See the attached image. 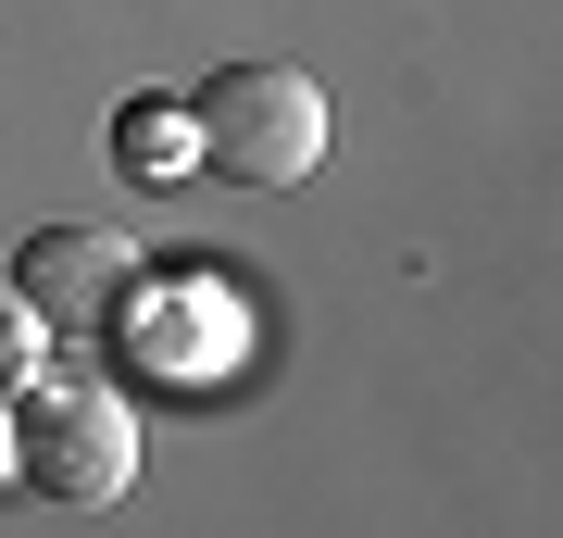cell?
Masks as SVG:
<instances>
[{
	"label": "cell",
	"instance_id": "cell-2",
	"mask_svg": "<svg viewBox=\"0 0 563 538\" xmlns=\"http://www.w3.org/2000/svg\"><path fill=\"white\" fill-rule=\"evenodd\" d=\"M13 476L38 501H76V514H101V501L139 488V414L101 388V376H25L13 400Z\"/></svg>",
	"mask_w": 563,
	"mask_h": 538
},
{
	"label": "cell",
	"instance_id": "cell-4",
	"mask_svg": "<svg viewBox=\"0 0 563 538\" xmlns=\"http://www.w3.org/2000/svg\"><path fill=\"white\" fill-rule=\"evenodd\" d=\"M113 163H125V176H151V163H188V113H125V125H113Z\"/></svg>",
	"mask_w": 563,
	"mask_h": 538
},
{
	"label": "cell",
	"instance_id": "cell-5",
	"mask_svg": "<svg viewBox=\"0 0 563 538\" xmlns=\"http://www.w3.org/2000/svg\"><path fill=\"white\" fill-rule=\"evenodd\" d=\"M25 376H38V314L0 288V388H25Z\"/></svg>",
	"mask_w": 563,
	"mask_h": 538
},
{
	"label": "cell",
	"instance_id": "cell-3",
	"mask_svg": "<svg viewBox=\"0 0 563 538\" xmlns=\"http://www.w3.org/2000/svg\"><path fill=\"white\" fill-rule=\"evenodd\" d=\"M139 288V251L113 239V226H38V239H25V263H13V300L38 326H113V300Z\"/></svg>",
	"mask_w": 563,
	"mask_h": 538
},
{
	"label": "cell",
	"instance_id": "cell-1",
	"mask_svg": "<svg viewBox=\"0 0 563 538\" xmlns=\"http://www.w3.org/2000/svg\"><path fill=\"white\" fill-rule=\"evenodd\" d=\"M188 151L239 188H301L325 163V88L301 63H225L188 88Z\"/></svg>",
	"mask_w": 563,
	"mask_h": 538
}]
</instances>
